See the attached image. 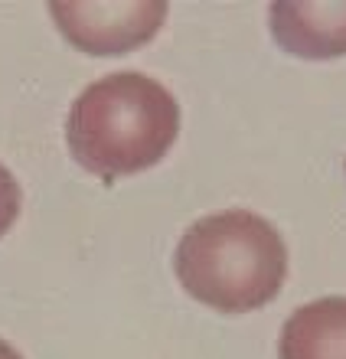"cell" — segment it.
<instances>
[{
    "label": "cell",
    "mask_w": 346,
    "mask_h": 359,
    "mask_svg": "<svg viewBox=\"0 0 346 359\" xmlns=\"http://www.w3.org/2000/svg\"><path fill=\"white\" fill-rule=\"evenodd\" d=\"M177 134V98L144 72H112L92 82L66 118L75 163L105 183L160 163Z\"/></svg>",
    "instance_id": "1"
},
{
    "label": "cell",
    "mask_w": 346,
    "mask_h": 359,
    "mask_svg": "<svg viewBox=\"0 0 346 359\" xmlns=\"http://www.w3.org/2000/svg\"><path fill=\"white\" fill-rule=\"evenodd\" d=\"M173 268L199 304L248 313L278 297L288 278V245L268 219L248 209H225L183 232Z\"/></svg>",
    "instance_id": "2"
},
{
    "label": "cell",
    "mask_w": 346,
    "mask_h": 359,
    "mask_svg": "<svg viewBox=\"0 0 346 359\" xmlns=\"http://www.w3.org/2000/svg\"><path fill=\"white\" fill-rule=\"evenodd\" d=\"M59 33L92 56H118L157 36L167 17L164 0H88L49 7Z\"/></svg>",
    "instance_id": "3"
},
{
    "label": "cell",
    "mask_w": 346,
    "mask_h": 359,
    "mask_svg": "<svg viewBox=\"0 0 346 359\" xmlns=\"http://www.w3.org/2000/svg\"><path fill=\"white\" fill-rule=\"evenodd\" d=\"M278 46L300 59L346 53V0H278L268 10Z\"/></svg>",
    "instance_id": "4"
},
{
    "label": "cell",
    "mask_w": 346,
    "mask_h": 359,
    "mask_svg": "<svg viewBox=\"0 0 346 359\" xmlns=\"http://www.w3.org/2000/svg\"><path fill=\"white\" fill-rule=\"evenodd\" d=\"M281 359H346V297H320L291 313Z\"/></svg>",
    "instance_id": "5"
},
{
    "label": "cell",
    "mask_w": 346,
    "mask_h": 359,
    "mask_svg": "<svg viewBox=\"0 0 346 359\" xmlns=\"http://www.w3.org/2000/svg\"><path fill=\"white\" fill-rule=\"evenodd\" d=\"M20 203H23V196H20V183L17 177L0 163V236L7 232L13 222H17L20 216Z\"/></svg>",
    "instance_id": "6"
},
{
    "label": "cell",
    "mask_w": 346,
    "mask_h": 359,
    "mask_svg": "<svg viewBox=\"0 0 346 359\" xmlns=\"http://www.w3.org/2000/svg\"><path fill=\"white\" fill-rule=\"evenodd\" d=\"M0 359H23V356H20V353L13 350L7 340H0Z\"/></svg>",
    "instance_id": "7"
}]
</instances>
